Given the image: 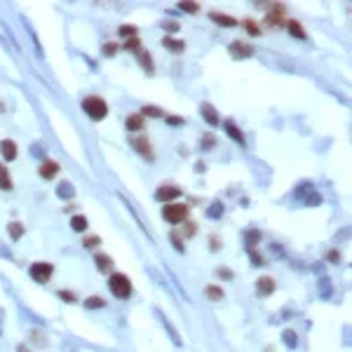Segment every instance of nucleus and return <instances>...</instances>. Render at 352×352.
<instances>
[{
    "label": "nucleus",
    "mask_w": 352,
    "mask_h": 352,
    "mask_svg": "<svg viewBox=\"0 0 352 352\" xmlns=\"http://www.w3.org/2000/svg\"><path fill=\"white\" fill-rule=\"evenodd\" d=\"M82 110H85L92 120H104V117L108 115V104L101 96L92 94V96H85V99H82Z\"/></svg>",
    "instance_id": "1"
},
{
    "label": "nucleus",
    "mask_w": 352,
    "mask_h": 352,
    "mask_svg": "<svg viewBox=\"0 0 352 352\" xmlns=\"http://www.w3.org/2000/svg\"><path fill=\"white\" fill-rule=\"evenodd\" d=\"M108 287H110L115 298H129V296H132V282H129V277L122 275V272H113L110 279H108Z\"/></svg>",
    "instance_id": "2"
},
{
    "label": "nucleus",
    "mask_w": 352,
    "mask_h": 352,
    "mask_svg": "<svg viewBox=\"0 0 352 352\" xmlns=\"http://www.w3.org/2000/svg\"><path fill=\"white\" fill-rule=\"evenodd\" d=\"M162 218L167 223H181L188 218V207L186 204H179V202H169L162 207Z\"/></svg>",
    "instance_id": "3"
},
{
    "label": "nucleus",
    "mask_w": 352,
    "mask_h": 352,
    "mask_svg": "<svg viewBox=\"0 0 352 352\" xmlns=\"http://www.w3.org/2000/svg\"><path fill=\"white\" fill-rule=\"evenodd\" d=\"M266 24L270 26V28H282V26H287V12H284V5L275 2L266 14Z\"/></svg>",
    "instance_id": "4"
},
{
    "label": "nucleus",
    "mask_w": 352,
    "mask_h": 352,
    "mask_svg": "<svg viewBox=\"0 0 352 352\" xmlns=\"http://www.w3.org/2000/svg\"><path fill=\"white\" fill-rule=\"evenodd\" d=\"M132 146L136 148V153H139L143 160H155V153H153V146H150V141L146 134H132Z\"/></svg>",
    "instance_id": "5"
},
{
    "label": "nucleus",
    "mask_w": 352,
    "mask_h": 352,
    "mask_svg": "<svg viewBox=\"0 0 352 352\" xmlns=\"http://www.w3.org/2000/svg\"><path fill=\"white\" fill-rule=\"evenodd\" d=\"M52 272H54V266H52V263H33L31 270H28L31 279H35L38 284H45V282H50Z\"/></svg>",
    "instance_id": "6"
},
{
    "label": "nucleus",
    "mask_w": 352,
    "mask_h": 352,
    "mask_svg": "<svg viewBox=\"0 0 352 352\" xmlns=\"http://www.w3.org/2000/svg\"><path fill=\"white\" fill-rule=\"evenodd\" d=\"M179 195H181V190H179L176 186H162V188H158V192H155V200L169 204V202H174Z\"/></svg>",
    "instance_id": "7"
},
{
    "label": "nucleus",
    "mask_w": 352,
    "mask_h": 352,
    "mask_svg": "<svg viewBox=\"0 0 352 352\" xmlns=\"http://www.w3.org/2000/svg\"><path fill=\"white\" fill-rule=\"evenodd\" d=\"M230 54H233V59H249V56L254 54V47L242 43V40H235V43L230 45Z\"/></svg>",
    "instance_id": "8"
},
{
    "label": "nucleus",
    "mask_w": 352,
    "mask_h": 352,
    "mask_svg": "<svg viewBox=\"0 0 352 352\" xmlns=\"http://www.w3.org/2000/svg\"><path fill=\"white\" fill-rule=\"evenodd\" d=\"M275 291V279L272 277H261L256 282V294L258 296H270Z\"/></svg>",
    "instance_id": "9"
},
{
    "label": "nucleus",
    "mask_w": 352,
    "mask_h": 352,
    "mask_svg": "<svg viewBox=\"0 0 352 352\" xmlns=\"http://www.w3.org/2000/svg\"><path fill=\"white\" fill-rule=\"evenodd\" d=\"M200 113H202V117L212 125V127L221 122V117H218V113H216V108H214L212 104H202V106H200Z\"/></svg>",
    "instance_id": "10"
},
{
    "label": "nucleus",
    "mask_w": 352,
    "mask_h": 352,
    "mask_svg": "<svg viewBox=\"0 0 352 352\" xmlns=\"http://www.w3.org/2000/svg\"><path fill=\"white\" fill-rule=\"evenodd\" d=\"M125 127H127L132 134H136L139 129H143V115H141V113H132V115H127Z\"/></svg>",
    "instance_id": "11"
},
{
    "label": "nucleus",
    "mask_w": 352,
    "mask_h": 352,
    "mask_svg": "<svg viewBox=\"0 0 352 352\" xmlns=\"http://www.w3.org/2000/svg\"><path fill=\"white\" fill-rule=\"evenodd\" d=\"M94 261H96V270H99V272H110L113 266H115V263H113V258L108 256V254H101V251L96 254Z\"/></svg>",
    "instance_id": "12"
},
{
    "label": "nucleus",
    "mask_w": 352,
    "mask_h": 352,
    "mask_svg": "<svg viewBox=\"0 0 352 352\" xmlns=\"http://www.w3.org/2000/svg\"><path fill=\"white\" fill-rule=\"evenodd\" d=\"M56 171H59V164L54 160H45L43 164H40V169H38V174L43 176V179H54L56 176Z\"/></svg>",
    "instance_id": "13"
},
{
    "label": "nucleus",
    "mask_w": 352,
    "mask_h": 352,
    "mask_svg": "<svg viewBox=\"0 0 352 352\" xmlns=\"http://www.w3.org/2000/svg\"><path fill=\"white\" fill-rule=\"evenodd\" d=\"M0 153H2L5 160H14L17 158V143L10 139H2L0 141Z\"/></svg>",
    "instance_id": "14"
},
{
    "label": "nucleus",
    "mask_w": 352,
    "mask_h": 352,
    "mask_svg": "<svg viewBox=\"0 0 352 352\" xmlns=\"http://www.w3.org/2000/svg\"><path fill=\"white\" fill-rule=\"evenodd\" d=\"M14 188V183H12V176L10 171H7V167H5V162H0V190H12Z\"/></svg>",
    "instance_id": "15"
},
{
    "label": "nucleus",
    "mask_w": 352,
    "mask_h": 352,
    "mask_svg": "<svg viewBox=\"0 0 352 352\" xmlns=\"http://www.w3.org/2000/svg\"><path fill=\"white\" fill-rule=\"evenodd\" d=\"M162 45H164L169 52H183V50H186V43H183V40H176L174 35H164V38H162Z\"/></svg>",
    "instance_id": "16"
},
{
    "label": "nucleus",
    "mask_w": 352,
    "mask_h": 352,
    "mask_svg": "<svg viewBox=\"0 0 352 352\" xmlns=\"http://www.w3.org/2000/svg\"><path fill=\"white\" fill-rule=\"evenodd\" d=\"M225 132H228V134H230V136H233L240 146H244V134L237 129V125H235L233 120H225Z\"/></svg>",
    "instance_id": "17"
},
{
    "label": "nucleus",
    "mask_w": 352,
    "mask_h": 352,
    "mask_svg": "<svg viewBox=\"0 0 352 352\" xmlns=\"http://www.w3.org/2000/svg\"><path fill=\"white\" fill-rule=\"evenodd\" d=\"M287 31L291 33L294 38H298V40H305V28H303L298 22H294V19H287Z\"/></svg>",
    "instance_id": "18"
},
{
    "label": "nucleus",
    "mask_w": 352,
    "mask_h": 352,
    "mask_svg": "<svg viewBox=\"0 0 352 352\" xmlns=\"http://www.w3.org/2000/svg\"><path fill=\"white\" fill-rule=\"evenodd\" d=\"M209 17H212V22H216L218 26H235V24H237L230 14H223V12H212Z\"/></svg>",
    "instance_id": "19"
},
{
    "label": "nucleus",
    "mask_w": 352,
    "mask_h": 352,
    "mask_svg": "<svg viewBox=\"0 0 352 352\" xmlns=\"http://www.w3.org/2000/svg\"><path fill=\"white\" fill-rule=\"evenodd\" d=\"M139 64L143 66V71H146V73H153V61H150V52H146V50H139Z\"/></svg>",
    "instance_id": "20"
},
{
    "label": "nucleus",
    "mask_w": 352,
    "mask_h": 352,
    "mask_svg": "<svg viewBox=\"0 0 352 352\" xmlns=\"http://www.w3.org/2000/svg\"><path fill=\"white\" fill-rule=\"evenodd\" d=\"M71 228H73L75 233H85L87 230V218L85 216H73V218H71Z\"/></svg>",
    "instance_id": "21"
},
{
    "label": "nucleus",
    "mask_w": 352,
    "mask_h": 352,
    "mask_svg": "<svg viewBox=\"0 0 352 352\" xmlns=\"http://www.w3.org/2000/svg\"><path fill=\"white\" fill-rule=\"evenodd\" d=\"M7 233H10L12 240H19V237L24 235V225L19 223V221H12V223L7 225Z\"/></svg>",
    "instance_id": "22"
},
{
    "label": "nucleus",
    "mask_w": 352,
    "mask_h": 352,
    "mask_svg": "<svg viewBox=\"0 0 352 352\" xmlns=\"http://www.w3.org/2000/svg\"><path fill=\"white\" fill-rule=\"evenodd\" d=\"M204 294H207L212 300H221V298H223V289L216 287V284H209V287L204 289Z\"/></svg>",
    "instance_id": "23"
},
{
    "label": "nucleus",
    "mask_w": 352,
    "mask_h": 352,
    "mask_svg": "<svg viewBox=\"0 0 352 352\" xmlns=\"http://www.w3.org/2000/svg\"><path fill=\"white\" fill-rule=\"evenodd\" d=\"M85 308H89V310H96V308H106V300L101 298V296H89V298L85 300Z\"/></svg>",
    "instance_id": "24"
},
{
    "label": "nucleus",
    "mask_w": 352,
    "mask_h": 352,
    "mask_svg": "<svg viewBox=\"0 0 352 352\" xmlns=\"http://www.w3.org/2000/svg\"><path fill=\"white\" fill-rule=\"evenodd\" d=\"M141 115H143V117H146V115H148V117H162V115H164V110H162V108H158V106H143V108H141Z\"/></svg>",
    "instance_id": "25"
},
{
    "label": "nucleus",
    "mask_w": 352,
    "mask_h": 352,
    "mask_svg": "<svg viewBox=\"0 0 352 352\" xmlns=\"http://www.w3.org/2000/svg\"><path fill=\"white\" fill-rule=\"evenodd\" d=\"M120 35H122V38H136V35H139V31H136V26H120Z\"/></svg>",
    "instance_id": "26"
},
{
    "label": "nucleus",
    "mask_w": 352,
    "mask_h": 352,
    "mask_svg": "<svg viewBox=\"0 0 352 352\" xmlns=\"http://www.w3.org/2000/svg\"><path fill=\"white\" fill-rule=\"evenodd\" d=\"M244 28L249 35H261V28H258V24L254 19H244Z\"/></svg>",
    "instance_id": "27"
},
{
    "label": "nucleus",
    "mask_w": 352,
    "mask_h": 352,
    "mask_svg": "<svg viewBox=\"0 0 352 352\" xmlns=\"http://www.w3.org/2000/svg\"><path fill=\"white\" fill-rule=\"evenodd\" d=\"M192 235H197V223L195 221L183 223V237H192Z\"/></svg>",
    "instance_id": "28"
},
{
    "label": "nucleus",
    "mask_w": 352,
    "mask_h": 352,
    "mask_svg": "<svg viewBox=\"0 0 352 352\" xmlns=\"http://www.w3.org/2000/svg\"><path fill=\"white\" fill-rule=\"evenodd\" d=\"M85 246L87 249H96V246H101V237H99V235H89V237H85Z\"/></svg>",
    "instance_id": "29"
},
{
    "label": "nucleus",
    "mask_w": 352,
    "mask_h": 352,
    "mask_svg": "<svg viewBox=\"0 0 352 352\" xmlns=\"http://www.w3.org/2000/svg\"><path fill=\"white\" fill-rule=\"evenodd\" d=\"M169 240H171V244L176 246V249H179V251H183V249H186V246H183V242H181V235H179V230H171Z\"/></svg>",
    "instance_id": "30"
},
{
    "label": "nucleus",
    "mask_w": 352,
    "mask_h": 352,
    "mask_svg": "<svg viewBox=\"0 0 352 352\" xmlns=\"http://www.w3.org/2000/svg\"><path fill=\"white\" fill-rule=\"evenodd\" d=\"M31 338H33V343L40 345V348L47 345V338H45V333H40V331H31Z\"/></svg>",
    "instance_id": "31"
},
{
    "label": "nucleus",
    "mask_w": 352,
    "mask_h": 352,
    "mask_svg": "<svg viewBox=\"0 0 352 352\" xmlns=\"http://www.w3.org/2000/svg\"><path fill=\"white\" fill-rule=\"evenodd\" d=\"M125 47H127L129 52H139V50H141V40H139V35H136V38H129Z\"/></svg>",
    "instance_id": "32"
},
{
    "label": "nucleus",
    "mask_w": 352,
    "mask_h": 352,
    "mask_svg": "<svg viewBox=\"0 0 352 352\" xmlns=\"http://www.w3.org/2000/svg\"><path fill=\"white\" fill-rule=\"evenodd\" d=\"M179 7H181L183 12H188V14H195V12H200V5H197V2H181Z\"/></svg>",
    "instance_id": "33"
},
{
    "label": "nucleus",
    "mask_w": 352,
    "mask_h": 352,
    "mask_svg": "<svg viewBox=\"0 0 352 352\" xmlns=\"http://www.w3.org/2000/svg\"><path fill=\"white\" fill-rule=\"evenodd\" d=\"M59 195H64V197H73V186H71V183L59 186Z\"/></svg>",
    "instance_id": "34"
},
{
    "label": "nucleus",
    "mask_w": 352,
    "mask_h": 352,
    "mask_svg": "<svg viewBox=\"0 0 352 352\" xmlns=\"http://www.w3.org/2000/svg\"><path fill=\"white\" fill-rule=\"evenodd\" d=\"M59 298H64V300H68V303H78V298H75V294L73 291H59Z\"/></svg>",
    "instance_id": "35"
},
{
    "label": "nucleus",
    "mask_w": 352,
    "mask_h": 352,
    "mask_svg": "<svg viewBox=\"0 0 352 352\" xmlns=\"http://www.w3.org/2000/svg\"><path fill=\"white\" fill-rule=\"evenodd\" d=\"M162 28H164V31H169V33H176L179 31V24L176 22H162Z\"/></svg>",
    "instance_id": "36"
},
{
    "label": "nucleus",
    "mask_w": 352,
    "mask_h": 352,
    "mask_svg": "<svg viewBox=\"0 0 352 352\" xmlns=\"http://www.w3.org/2000/svg\"><path fill=\"white\" fill-rule=\"evenodd\" d=\"M209 249H212V251H218V249H221V240H218L216 235L209 237Z\"/></svg>",
    "instance_id": "37"
},
{
    "label": "nucleus",
    "mask_w": 352,
    "mask_h": 352,
    "mask_svg": "<svg viewBox=\"0 0 352 352\" xmlns=\"http://www.w3.org/2000/svg\"><path fill=\"white\" fill-rule=\"evenodd\" d=\"M115 52H117V43H108L106 47H104V54H108V56H113Z\"/></svg>",
    "instance_id": "38"
},
{
    "label": "nucleus",
    "mask_w": 352,
    "mask_h": 352,
    "mask_svg": "<svg viewBox=\"0 0 352 352\" xmlns=\"http://www.w3.org/2000/svg\"><path fill=\"white\" fill-rule=\"evenodd\" d=\"M218 277L221 279H233V272H230V270H225V268H221V270H218Z\"/></svg>",
    "instance_id": "39"
},
{
    "label": "nucleus",
    "mask_w": 352,
    "mask_h": 352,
    "mask_svg": "<svg viewBox=\"0 0 352 352\" xmlns=\"http://www.w3.org/2000/svg\"><path fill=\"white\" fill-rule=\"evenodd\" d=\"M214 143H216V139H214V136H204V139H202L204 148H209V146H214Z\"/></svg>",
    "instance_id": "40"
},
{
    "label": "nucleus",
    "mask_w": 352,
    "mask_h": 352,
    "mask_svg": "<svg viewBox=\"0 0 352 352\" xmlns=\"http://www.w3.org/2000/svg\"><path fill=\"white\" fill-rule=\"evenodd\" d=\"M167 122H169V125H183L181 117H167Z\"/></svg>",
    "instance_id": "41"
},
{
    "label": "nucleus",
    "mask_w": 352,
    "mask_h": 352,
    "mask_svg": "<svg viewBox=\"0 0 352 352\" xmlns=\"http://www.w3.org/2000/svg\"><path fill=\"white\" fill-rule=\"evenodd\" d=\"M17 352H31V350H28L26 345H19V348H17Z\"/></svg>",
    "instance_id": "42"
}]
</instances>
